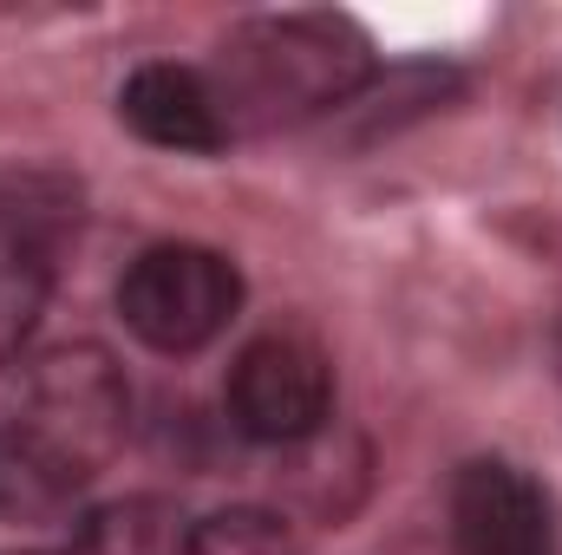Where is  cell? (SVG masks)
Wrapping results in <instances>:
<instances>
[{
	"mask_svg": "<svg viewBox=\"0 0 562 555\" xmlns=\"http://www.w3.org/2000/svg\"><path fill=\"white\" fill-rule=\"evenodd\" d=\"M243 307V269L203 242H157L119 275V320L150 353L210 347Z\"/></svg>",
	"mask_w": 562,
	"mask_h": 555,
	"instance_id": "7a4b0ae2",
	"label": "cell"
},
{
	"mask_svg": "<svg viewBox=\"0 0 562 555\" xmlns=\"http://www.w3.org/2000/svg\"><path fill=\"white\" fill-rule=\"evenodd\" d=\"M72 223L79 196L59 177H13L0 190V366H13V353L33 340Z\"/></svg>",
	"mask_w": 562,
	"mask_h": 555,
	"instance_id": "5b68a950",
	"label": "cell"
},
{
	"mask_svg": "<svg viewBox=\"0 0 562 555\" xmlns=\"http://www.w3.org/2000/svg\"><path fill=\"white\" fill-rule=\"evenodd\" d=\"M451 550L458 555H557L550 497L504 457H471L451 477Z\"/></svg>",
	"mask_w": 562,
	"mask_h": 555,
	"instance_id": "8992f818",
	"label": "cell"
},
{
	"mask_svg": "<svg viewBox=\"0 0 562 555\" xmlns=\"http://www.w3.org/2000/svg\"><path fill=\"white\" fill-rule=\"evenodd\" d=\"M7 418H20L26 431H40L86 477H99L119 457L125 431H132V393H125V373L112 366L105 347H59V353H46L26 373L20 406Z\"/></svg>",
	"mask_w": 562,
	"mask_h": 555,
	"instance_id": "3957f363",
	"label": "cell"
},
{
	"mask_svg": "<svg viewBox=\"0 0 562 555\" xmlns=\"http://www.w3.org/2000/svg\"><path fill=\"white\" fill-rule=\"evenodd\" d=\"M86 471L59 457L40 431L20 418H0V517L7 523H53L86 497Z\"/></svg>",
	"mask_w": 562,
	"mask_h": 555,
	"instance_id": "ba28073f",
	"label": "cell"
},
{
	"mask_svg": "<svg viewBox=\"0 0 562 555\" xmlns=\"http://www.w3.org/2000/svg\"><path fill=\"white\" fill-rule=\"evenodd\" d=\"M190 555H294V536L276 510H216L210 523H196Z\"/></svg>",
	"mask_w": 562,
	"mask_h": 555,
	"instance_id": "30bf717a",
	"label": "cell"
},
{
	"mask_svg": "<svg viewBox=\"0 0 562 555\" xmlns=\"http://www.w3.org/2000/svg\"><path fill=\"white\" fill-rule=\"evenodd\" d=\"M190 543H196V523L183 517V503L157 497V490H138V497L99 503L79 523L66 555H190Z\"/></svg>",
	"mask_w": 562,
	"mask_h": 555,
	"instance_id": "9c48e42d",
	"label": "cell"
},
{
	"mask_svg": "<svg viewBox=\"0 0 562 555\" xmlns=\"http://www.w3.org/2000/svg\"><path fill=\"white\" fill-rule=\"evenodd\" d=\"M203 79L229 138H269L353 105L380 79V59L347 13H262L216 46Z\"/></svg>",
	"mask_w": 562,
	"mask_h": 555,
	"instance_id": "6da1fadb",
	"label": "cell"
},
{
	"mask_svg": "<svg viewBox=\"0 0 562 555\" xmlns=\"http://www.w3.org/2000/svg\"><path fill=\"white\" fill-rule=\"evenodd\" d=\"M229 424L256 444H307L327 431V412H334V360L321 340L294 333V327H276L262 340H249L229 366Z\"/></svg>",
	"mask_w": 562,
	"mask_h": 555,
	"instance_id": "277c9868",
	"label": "cell"
},
{
	"mask_svg": "<svg viewBox=\"0 0 562 555\" xmlns=\"http://www.w3.org/2000/svg\"><path fill=\"white\" fill-rule=\"evenodd\" d=\"M119 118L144 144L177 150V157H216L229 144L210 79L196 66H177V59H150L119 86Z\"/></svg>",
	"mask_w": 562,
	"mask_h": 555,
	"instance_id": "52a82bcc",
	"label": "cell"
}]
</instances>
